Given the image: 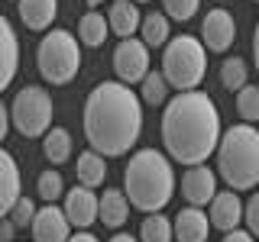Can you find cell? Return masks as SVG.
I'll list each match as a JSON object with an SVG mask.
<instances>
[{
  "mask_svg": "<svg viewBox=\"0 0 259 242\" xmlns=\"http://www.w3.org/2000/svg\"><path fill=\"white\" fill-rule=\"evenodd\" d=\"M143 133V100L123 81H104L84 100V139L104 158L126 155Z\"/></svg>",
  "mask_w": 259,
  "mask_h": 242,
  "instance_id": "6da1fadb",
  "label": "cell"
},
{
  "mask_svg": "<svg viewBox=\"0 0 259 242\" xmlns=\"http://www.w3.org/2000/svg\"><path fill=\"white\" fill-rule=\"evenodd\" d=\"M221 113L204 91H182L165 103L162 113V142L168 155L182 165H204L221 145Z\"/></svg>",
  "mask_w": 259,
  "mask_h": 242,
  "instance_id": "7a4b0ae2",
  "label": "cell"
},
{
  "mask_svg": "<svg viewBox=\"0 0 259 242\" xmlns=\"http://www.w3.org/2000/svg\"><path fill=\"white\" fill-rule=\"evenodd\" d=\"M123 191L130 197V207L143 213H159L175 194L172 161L156 149H140L123 171Z\"/></svg>",
  "mask_w": 259,
  "mask_h": 242,
  "instance_id": "3957f363",
  "label": "cell"
},
{
  "mask_svg": "<svg viewBox=\"0 0 259 242\" xmlns=\"http://www.w3.org/2000/svg\"><path fill=\"white\" fill-rule=\"evenodd\" d=\"M217 171L230 191H249L259 184V129H253V123L230 126L221 136Z\"/></svg>",
  "mask_w": 259,
  "mask_h": 242,
  "instance_id": "277c9868",
  "label": "cell"
},
{
  "mask_svg": "<svg viewBox=\"0 0 259 242\" xmlns=\"http://www.w3.org/2000/svg\"><path fill=\"white\" fill-rule=\"evenodd\" d=\"M207 71V48L194 36H172L162 55V75H165L168 87L182 91H198Z\"/></svg>",
  "mask_w": 259,
  "mask_h": 242,
  "instance_id": "5b68a950",
  "label": "cell"
},
{
  "mask_svg": "<svg viewBox=\"0 0 259 242\" xmlns=\"http://www.w3.org/2000/svg\"><path fill=\"white\" fill-rule=\"evenodd\" d=\"M39 75L49 84H68L81 68V42L75 32L68 29H52L42 36V42L36 48Z\"/></svg>",
  "mask_w": 259,
  "mask_h": 242,
  "instance_id": "8992f818",
  "label": "cell"
},
{
  "mask_svg": "<svg viewBox=\"0 0 259 242\" xmlns=\"http://www.w3.org/2000/svg\"><path fill=\"white\" fill-rule=\"evenodd\" d=\"M10 119H13L16 133L26 136V139L46 136L52 129V94L46 87L26 84L10 103Z\"/></svg>",
  "mask_w": 259,
  "mask_h": 242,
  "instance_id": "52a82bcc",
  "label": "cell"
},
{
  "mask_svg": "<svg viewBox=\"0 0 259 242\" xmlns=\"http://www.w3.org/2000/svg\"><path fill=\"white\" fill-rule=\"evenodd\" d=\"M113 71L123 84H136L149 75V45L143 39H120V45L113 48Z\"/></svg>",
  "mask_w": 259,
  "mask_h": 242,
  "instance_id": "ba28073f",
  "label": "cell"
},
{
  "mask_svg": "<svg viewBox=\"0 0 259 242\" xmlns=\"http://www.w3.org/2000/svg\"><path fill=\"white\" fill-rule=\"evenodd\" d=\"M237 39V23H233V13L217 7V10H207V16L201 20V42H204L207 52H227Z\"/></svg>",
  "mask_w": 259,
  "mask_h": 242,
  "instance_id": "9c48e42d",
  "label": "cell"
},
{
  "mask_svg": "<svg viewBox=\"0 0 259 242\" xmlns=\"http://www.w3.org/2000/svg\"><path fill=\"white\" fill-rule=\"evenodd\" d=\"M65 216H68V223L75 226V229H88V226L97 223V213H101V197L84 188V184H78L75 191L65 194Z\"/></svg>",
  "mask_w": 259,
  "mask_h": 242,
  "instance_id": "30bf717a",
  "label": "cell"
},
{
  "mask_svg": "<svg viewBox=\"0 0 259 242\" xmlns=\"http://www.w3.org/2000/svg\"><path fill=\"white\" fill-rule=\"evenodd\" d=\"M32 242H68L71 239V223L65 216V210L55 204H46L32 220Z\"/></svg>",
  "mask_w": 259,
  "mask_h": 242,
  "instance_id": "8fae6325",
  "label": "cell"
},
{
  "mask_svg": "<svg viewBox=\"0 0 259 242\" xmlns=\"http://www.w3.org/2000/svg\"><path fill=\"white\" fill-rule=\"evenodd\" d=\"M182 194L191 207H207L217 197V174L207 165H191L182 174Z\"/></svg>",
  "mask_w": 259,
  "mask_h": 242,
  "instance_id": "7c38bea8",
  "label": "cell"
},
{
  "mask_svg": "<svg viewBox=\"0 0 259 242\" xmlns=\"http://www.w3.org/2000/svg\"><path fill=\"white\" fill-rule=\"evenodd\" d=\"M243 210H246V204L240 200L237 191H217V197L210 200V226L221 232H233L237 226L243 223Z\"/></svg>",
  "mask_w": 259,
  "mask_h": 242,
  "instance_id": "4fadbf2b",
  "label": "cell"
},
{
  "mask_svg": "<svg viewBox=\"0 0 259 242\" xmlns=\"http://www.w3.org/2000/svg\"><path fill=\"white\" fill-rule=\"evenodd\" d=\"M16 71H20V39L4 13H0V94L13 84Z\"/></svg>",
  "mask_w": 259,
  "mask_h": 242,
  "instance_id": "5bb4252c",
  "label": "cell"
},
{
  "mask_svg": "<svg viewBox=\"0 0 259 242\" xmlns=\"http://www.w3.org/2000/svg\"><path fill=\"white\" fill-rule=\"evenodd\" d=\"M20 165L7 149H0V220L10 216L13 204L20 200Z\"/></svg>",
  "mask_w": 259,
  "mask_h": 242,
  "instance_id": "9a60e30c",
  "label": "cell"
},
{
  "mask_svg": "<svg viewBox=\"0 0 259 242\" xmlns=\"http://www.w3.org/2000/svg\"><path fill=\"white\" fill-rule=\"evenodd\" d=\"M210 216L201 207H185L175 216V239L178 242H207Z\"/></svg>",
  "mask_w": 259,
  "mask_h": 242,
  "instance_id": "2e32d148",
  "label": "cell"
},
{
  "mask_svg": "<svg viewBox=\"0 0 259 242\" xmlns=\"http://www.w3.org/2000/svg\"><path fill=\"white\" fill-rule=\"evenodd\" d=\"M107 23H110V32L120 39H133L143 26V13L133 0H113L110 13H107Z\"/></svg>",
  "mask_w": 259,
  "mask_h": 242,
  "instance_id": "e0dca14e",
  "label": "cell"
},
{
  "mask_svg": "<svg viewBox=\"0 0 259 242\" xmlns=\"http://www.w3.org/2000/svg\"><path fill=\"white\" fill-rule=\"evenodd\" d=\"M16 10H20V20L26 23V29L42 32L52 26L55 13H59V0H16Z\"/></svg>",
  "mask_w": 259,
  "mask_h": 242,
  "instance_id": "ac0fdd59",
  "label": "cell"
},
{
  "mask_svg": "<svg viewBox=\"0 0 259 242\" xmlns=\"http://www.w3.org/2000/svg\"><path fill=\"white\" fill-rule=\"evenodd\" d=\"M107 229H120L126 220H130V197L126 191H117V188H107L101 194V213H97Z\"/></svg>",
  "mask_w": 259,
  "mask_h": 242,
  "instance_id": "d6986e66",
  "label": "cell"
},
{
  "mask_svg": "<svg viewBox=\"0 0 259 242\" xmlns=\"http://www.w3.org/2000/svg\"><path fill=\"white\" fill-rule=\"evenodd\" d=\"M75 174H78V184H84V188H101L104 184V177H107V161H104L101 152H94V149H88V152H81L78 161H75Z\"/></svg>",
  "mask_w": 259,
  "mask_h": 242,
  "instance_id": "ffe728a7",
  "label": "cell"
},
{
  "mask_svg": "<svg viewBox=\"0 0 259 242\" xmlns=\"http://www.w3.org/2000/svg\"><path fill=\"white\" fill-rule=\"evenodd\" d=\"M107 36H110V23H107V16H104V13L88 10L78 20V42L81 45L97 48V45H104V39H107Z\"/></svg>",
  "mask_w": 259,
  "mask_h": 242,
  "instance_id": "44dd1931",
  "label": "cell"
},
{
  "mask_svg": "<svg viewBox=\"0 0 259 242\" xmlns=\"http://www.w3.org/2000/svg\"><path fill=\"white\" fill-rule=\"evenodd\" d=\"M42 152L52 165H62V161L71 158V133L62 126H52L49 133L42 136Z\"/></svg>",
  "mask_w": 259,
  "mask_h": 242,
  "instance_id": "7402d4cb",
  "label": "cell"
},
{
  "mask_svg": "<svg viewBox=\"0 0 259 242\" xmlns=\"http://www.w3.org/2000/svg\"><path fill=\"white\" fill-rule=\"evenodd\" d=\"M140 36L149 48H159V45H168L172 32H168V16L165 13H149L143 16V26H140Z\"/></svg>",
  "mask_w": 259,
  "mask_h": 242,
  "instance_id": "603a6c76",
  "label": "cell"
},
{
  "mask_svg": "<svg viewBox=\"0 0 259 242\" xmlns=\"http://www.w3.org/2000/svg\"><path fill=\"white\" fill-rule=\"evenodd\" d=\"M175 239V223L162 213H149L140 226V242H172Z\"/></svg>",
  "mask_w": 259,
  "mask_h": 242,
  "instance_id": "cb8c5ba5",
  "label": "cell"
},
{
  "mask_svg": "<svg viewBox=\"0 0 259 242\" xmlns=\"http://www.w3.org/2000/svg\"><path fill=\"white\" fill-rule=\"evenodd\" d=\"M221 84L227 87V91H243V87L249 84V68H246V62L243 58H224L221 65Z\"/></svg>",
  "mask_w": 259,
  "mask_h": 242,
  "instance_id": "d4e9b609",
  "label": "cell"
},
{
  "mask_svg": "<svg viewBox=\"0 0 259 242\" xmlns=\"http://www.w3.org/2000/svg\"><path fill=\"white\" fill-rule=\"evenodd\" d=\"M237 113L243 116V123L259 119V84H246L243 91H237Z\"/></svg>",
  "mask_w": 259,
  "mask_h": 242,
  "instance_id": "484cf974",
  "label": "cell"
},
{
  "mask_svg": "<svg viewBox=\"0 0 259 242\" xmlns=\"http://www.w3.org/2000/svg\"><path fill=\"white\" fill-rule=\"evenodd\" d=\"M165 97H168V81L162 71H149V75L143 78V100L146 103H165Z\"/></svg>",
  "mask_w": 259,
  "mask_h": 242,
  "instance_id": "4316f807",
  "label": "cell"
},
{
  "mask_svg": "<svg viewBox=\"0 0 259 242\" xmlns=\"http://www.w3.org/2000/svg\"><path fill=\"white\" fill-rule=\"evenodd\" d=\"M65 194V181H62V174L55 171V168H49V171L39 174V197L46 200V204H55Z\"/></svg>",
  "mask_w": 259,
  "mask_h": 242,
  "instance_id": "83f0119b",
  "label": "cell"
},
{
  "mask_svg": "<svg viewBox=\"0 0 259 242\" xmlns=\"http://www.w3.org/2000/svg\"><path fill=\"white\" fill-rule=\"evenodd\" d=\"M162 7H165V16H172L178 23H188L198 13L201 0H162Z\"/></svg>",
  "mask_w": 259,
  "mask_h": 242,
  "instance_id": "f1b7e54d",
  "label": "cell"
},
{
  "mask_svg": "<svg viewBox=\"0 0 259 242\" xmlns=\"http://www.w3.org/2000/svg\"><path fill=\"white\" fill-rule=\"evenodd\" d=\"M36 204H32L29 197H20L13 204V210H10V220H13V226L16 229H26V226H32V220H36Z\"/></svg>",
  "mask_w": 259,
  "mask_h": 242,
  "instance_id": "f546056e",
  "label": "cell"
},
{
  "mask_svg": "<svg viewBox=\"0 0 259 242\" xmlns=\"http://www.w3.org/2000/svg\"><path fill=\"white\" fill-rule=\"evenodd\" d=\"M243 220H246L249 232H253V236H259V191H256L253 197L246 200V210H243Z\"/></svg>",
  "mask_w": 259,
  "mask_h": 242,
  "instance_id": "4dcf8cb0",
  "label": "cell"
},
{
  "mask_svg": "<svg viewBox=\"0 0 259 242\" xmlns=\"http://www.w3.org/2000/svg\"><path fill=\"white\" fill-rule=\"evenodd\" d=\"M13 236H16V226H13L10 216H4L0 220V242H13Z\"/></svg>",
  "mask_w": 259,
  "mask_h": 242,
  "instance_id": "1f68e13d",
  "label": "cell"
},
{
  "mask_svg": "<svg viewBox=\"0 0 259 242\" xmlns=\"http://www.w3.org/2000/svg\"><path fill=\"white\" fill-rule=\"evenodd\" d=\"M256 236L249 229H233V232H224V242H253Z\"/></svg>",
  "mask_w": 259,
  "mask_h": 242,
  "instance_id": "d6a6232c",
  "label": "cell"
},
{
  "mask_svg": "<svg viewBox=\"0 0 259 242\" xmlns=\"http://www.w3.org/2000/svg\"><path fill=\"white\" fill-rule=\"evenodd\" d=\"M10 123H13V119H10V110H7L4 100H0V142L7 139V129H10Z\"/></svg>",
  "mask_w": 259,
  "mask_h": 242,
  "instance_id": "836d02e7",
  "label": "cell"
},
{
  "mask_svg": "<svg viewBox=\"0 0 259 242\" xmlns=\"http://www.w3.org/2000/svg\"><path fill=\"white\" fill-rule=\"evenodd\" d=\"M253 62H256V71H259V23L253 29Z\"/></svg>",
  "mask_w": 259,
  "mask_h": 242,
  "instance_id": "e575fe53",
  "label": "cell"
},
{
  "mask_svg": "<svg viewBox=\"0 0 259 242\" xmlns=\"http://www.w3.org/2000/svg\"><path fill=\"white\" fill-rule=\"evenodd\" d=\"M68 242H97V236H91L88 229H81V232H75V236H71Z\"/></svg>",
  "mask_w": 259,
  "mask_h": 242,
  "instance_id": "d590c367",
  "label": "cell"
},
{
  "mask_svg": "<svg viewBox=\"0 0 259 242\" xmlns=\"http://www.w3.org/2000/svg\"><path fill=\"white\" fill-rule=\"evenodd\" d=\"M110 242H140V236H130V232H117Z\"/></svg>",
  "mask_w": 259,
  "mask_h": 242,
  "instance_id": "8d00e7d4",
  "label": "cell"
},
{
  "mask_svg": "<svg viewBox=\"0 0 259 242\" xmlns=\"http://www.w3.org/2000/svg\"><path fill=\"white\" fill-rule=\"evenodd\" d=\"M84 4H88V7H97V4H104V0H84Z\"/></svg>",
  "mask_w": 259,
  "mask_h": 242,
  "instance_id": "74e56055",
  "label": "cell"
},
{
  "mask_svg": "<svg viewBox=\"0 0 259 242\" xmlns=\"http://www.w3.org/2000/svg\"><path fill=\"white\" fill-rule=\"evenodd\" d=\"M133 4H146V0H133Z\"/></svg>",
  "mask_w": 259,
  "mask_h": 242,
  "instance_id": "f35d334b",
  "label": "cell"
}]
</instances>
